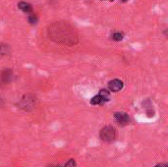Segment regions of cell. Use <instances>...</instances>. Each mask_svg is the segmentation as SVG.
Masks as SVG:
<instances>
[{
  "instance_id": "cell-1",
  "label": "cell",
  "mask_w": 168,
  "mask_h": 167,
  "mask_svg": "<svg viewBox=\"0 0 168 167\" xmlns=\"http://www.w3.org/2000/svg\"><path fill=\"white\" fill-rule=\"evenodd\" d=\"M48 38L56 43L75 45L79 42V35L71 25L64 21L52 23L47 30Z\"/></svg>"
},
{
  "instance_id": "cell-2",
  "label": "cell",
  "mask_w": 168,
  "mask_h": 167,
  "mask_svg": "<svg viewBox=\"0 0 168 167\" xmlns=\"http://www.w3.org/2000/svg\"><path fill=\"white\" fill-rule=\"evenodd\" d=\"M99 137L105 143H110L116 138V131L112 126H106L101 129L99 133Z\"/></svg>"
},
{
  "instance_id": "cell-3",
  "label": "cell",
  "mask_w": 168,
  "mask_h": 167,
  "mask_svg": "<svg viewBox=\"0 0 168 167\" xmlns=\"http://www.w3.org/2000/svg\"><path fill=\"white\" fill-rule=\"evenodd\" d=\"M123 87H124V84L119 79H114V80H112L108 83V89L113 92H117L119 90H121Z\"/></svg>"
},
{
  "instance_id": "cell-4",
  "label": "cell",
  "mask_w": 168,
  "mask_h": 167,
  "mask_svg": "<svg viewBox=\"0 0 168 167\" xmlns=\"http://www.w3.org/2000/svg\"><path fill=\"white\" fill-rule=\"evenodd\" d=\"M114 117H115V120L117 121V123L120 124V125H126L127 123H129L130 121V117L127 113L125 112H116L114 114Z\"/></svg>"
},
{
  "instance_id": "cell-5",
  "label": "cell",
  "mask_w": 168,
  "mask_h": 167,
  "mask_svg": "<svg viewBox=\"0 0 168 167\" xmlns=\"http://www.w3.org/2000/svg\"><path fill=\"white\" fill-rule=\"evenodd\" d=\"M18 8L20 10H22L25 13H30L33 11V7L30 3H27V2L21 1L18 3Z\"/></svg>"
},
{
  "instance_id": "cell-6",
  "label": "cell",
  "mask_w": 168,
  "mask_h": 167,
  "mask_svg": "<svg viewBox=\"0 0 168 167\" xmlns=\"http://www.w3.org/2000/svg\"><path fill=\"white\" fill-rule=\"evenodd\" d=\"M99 95L102 98L104 102H107V101L110 99V93H109L107 90H100Z\"/></svg>"
},
{
  "instance_id": "cell-7",
  "label": "cell",
  "mask_w": 168,
  "mask_h": 167,
  "mask_svg": "<svg viewBox=\"0 0 168 167\" xmlns=\"http://www.w3.org/2000/svg\"><path fill=\"white\" fill-rule=\"evenodd\" d=\"M111 38L113 39L114 41H121L123 38H124V33L121 32H115L112 33Z\"/></svg>"
},
{
  "instance_id": "cell-8",
  "label": "cell",
  "mask_w": 168,
  "mask_h": 167,
  "mask_svg": "<svg viewBox=\"0 0 168 167\" xmlns=\"http://www.w3.org/2000/svg\"><path fill=\"white\" fill-rule=\"evenodd\" d=\"M91 103L92 104V105H100V104H103V103H105V102L103 101L102 98L100 97L99 95H96V97H94L91 98Z\"/></svg>"
},
{
  "instance_id": "cell-9",
  "label": "cell",
  "mask_w": 168,
  "mask_h": 167,
  "mask_svg": "<svg viewBox=\"0 0 168 167\" xmlns=\"http://www.w3.org/2000/svg\"><path fill=\"white\" fill-rule=\"evenodd\" d=\"M11 77H12V71L6 70L2 73L1 79H2V81H4V82H9L11 80Z\"/></svg>"
},
{
  "instance_id": "cell-10",
  "label": "cell",
  "mask_w": 168,
  "mask_h": 167,
  "mask_svg": "<svg viewBox=\"0 0 168 167\" xmlns=\"http://www.w3.org/2000/svg\"><path fill=\"white\" fill-rule=\"evenodd\" d=\"M10 53V49L6 44H0V55L5 56Z\"/></svg>"
},
{
  "instance_id": "cell-11",
  "label": "cell",
  "mask_w": 168,
  "mask_h": 167,
  "mask_svg": "<svg viewBox=\"0 0 168 167\" xmlns=\"http://www.w3.org/2000/svg\"><path fill=\"white\" fill-rule=\"evenodd\" d=\"M29 22H30V24H32V25L36 24V23H38V17H36V15H35V14H30L29 16Z\"/></svg>"
},
{
  "instance_id": "cell-12",
  "label": "cell",
  "mask_w": 168,
  "mask_h": 167,
  "mask_svg": "<svg viewBox=\"0 0 168 167\" xmlns=\"http://www.w3.org/2000/svg\"><path fill=\"white\" fill-rule=\"evenodd\" d=\"M64 167H76V161L74 159H70L68 162L65 164Z\"/></svg>"
},
{
  "instance_id": "cell-13",
  "label": "cell",
  "mask_w": 168,
  "mask_h": 167,
  "mask_svg": "<svg viewBox=\"0 0 168 167\" xmlns=\"http://www.w3.org/2000/svg\"><path fill=\"white\" fill-rule=\"evenodd\" d=\"M155 167H168L166 164H157L156 166H155Z\"/></svg>"
},
{
  "instance_id": "cell-14",
  "label": "cell",
  "mask_w": 168,
  "mask_h": 167,
  "mask_svg": "<svg viewBox=\"0 0 168 167\" xmlns=\"http://www.w3.org/2000/svg\"><path fill=\"white\" fill-rule=\"evenodd\" d=\"M121 1L123 2V3H125V2H127V1H128V0H121Z\"/></svg>"
},
{
  "instance_id": "cell-15",
  "label": "cell",
  "mask_w": 168,
  "mask_h": 167,
  "mask_svg": "<svg viewBox=\"0 0 168 167\" xmlns=\"http://www.w3.org/2000/svg\"><path fill=\"white\" fill-rule=\"evenodd\" d=\"M48 167H60V166H55V165H50V166H48Z\"/></svg>"
},
{
  "instance_id": "cell-16",
  "label": "cell",
  "mask_w": 168,
  "mask_h": 167,
  "mask_svg": "<svg viewBox=\"0 0 168 167\" xmlns=\"http://www.w3.org/2000/svg\"><path fill=\"white\" fill-rule=\"evenodd\" d=\"M109 1H111V2H112V1H114V0H109Z\"/></svg>"
},
{
  "instance_id": "cell-17",
  "label": "cell",
  "mask_w": 168,
  "mask_h": 167,
  "mask_svg": "<svg viewBox=\"0 0 168 167\" xmlns=\"http://www.w3.org/2000/svg\"><path fill=\"white\" fill-rule=\"evenodd\" d=\"M0 105H1V100H0Z\"/></svg>"
}]
</instances>
